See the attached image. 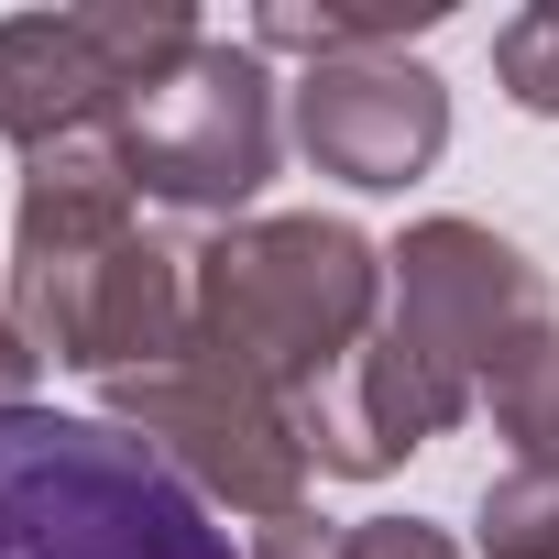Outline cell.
I'll return each instance as SVG.
<instances>
[{"label":"cell","instance_id":"5bb4252c","mask_svg":"<svg viewBox=\"0 0 559 559\" xmlns=\"http://www.w3.org/2000/svg\"><path fill=\"white\" fill-rule=\"evenodd\" d=\"M341 559H461V537L417 526V515H362V526H341Z\"/></svg>","mask_w":559,"mask_h":559},{"label":"cell","instance_id":"6da1fadb","mask_svg":"<svg viewBox=\"0 0 559 559\" xmlns=\"http://www.w3.org/2000/svg\"><path fill=\"white\" fill-rule=\"evenodd\" d=\"M384 330V252L352 219H230L187 274V341L241 384L308 406Z\"/></svg>","mask_w":559,"mask_h":559},{"label":"cell","instance_id":"277c9868","mask_svg":"<svg viewBox=\"0 0 559 559\" xmlns=\"http://www.w3.org/2000/svg\"><path fill=\"white\" fill-rule=\"evenodd\" d=\"M187 0H88V12H12L0 23V143L56 154L88 132H121L143 88H165L198 56Z\"/></svg>","mask_w":559,"mask_h":559},{"label":"cell","instance_id":"9a60e30c","mask_svg":"<svg viewBox=\"0 0 559 559\" xmlns=\"http://www.w3.org/2000/svg\"><path fill=\"white\" fill-rule=\"evenodd\" d=\"M252 559H341V526L330 515H263V537H252Z\"/></svg>","mask_w":559,"mask_h":559},{"label":"cell","instance_id":"8992f818","mask_svg":"<svg viewBox=\"0 0 559 559\" xmlns=\"http://www.w3.org/2000/svg\"><path fill=\"white\" fill-rule=\"evenodd\" d=\"M274 154H286V110H274V67L252 45H198L165 88L132 99L121 121V165L143 198L165 209H198L230 230V209L263 198Z\"/></svg>","mask_w":559,"mask_h":559},{"label":"cell","instance_id":"8fae6325","mask_svg":"<svg viewBox=\"0 0 559 559\" xmlns=\"http://www.w3.org/2000/svg\"><path fill=\"white\" fill-rule=\"evenodd\" d=\"M472 537H483L493 559H559V472H504V483H483Z\"/></svg>","mask_w":559,"mask_h":559},{"label":"cell","instance_id":"5b68a950","mask_svg":"<svg viewBox=\"0 0 559 559\" xmlns=\"http://www.w3.org/2000/svg\"><path fill=\"white\" fill-rule=\"evenodd\" d=\"M110 406V428H132L198 504H241V515H297L308 504V428H297V406L286 395H263V384H241L230 362H209L198 341L176 352V362H154V373H121V384H99Z\"/></svg>","mask_w":559,"mask_h":559},{"label":"cell","instance_id":"52a82bcc","mask_svg":"<svg viewBox=\"0 0 559 559\" xmlns=\"http://www.w3.org/2000/svg\"><path fill=\"white\" fill-rule=\"evenodd\" d=\"M12 330L99 384L121 373H154L187 352V263L165 241H110L99 263H67V274H12Z\"/></svg>","mask_w":559,"mask_h":559},{"label":"cell","instance_id":"9c48e42d","mask_svg":"<svg viewBox=\"0 0 559 559\" xmlns=\"http://www.w3.org/2000/svg\"><path fill=\"white\" fill-rule=\"evenodd\" d=\"M132 165H121V132H88V143H56L23 165V209H12V274H67V263H99L110 241H132Z\"/></svg>","mask_w":559,"mask_h":559},{"label":"cell","instance_id":"ba28073f","mask_svg":"<svg viewBox=\"0 0 559 559\" xmlns=\"http://www.w3.org/2000/svg\"><path fill=\"white\" fill-rule=\"evenodd\" d=\"M297 143L341 187H406L450 154V88L417 56H341L297 78Z\"/></svg>","mask_w":559,"mask_h":559},{"label":"cell","instance_id":"7a4b0ae2","mask_svg":"<svg viewBox=\"0 0 559 559\" xmlns=\"http://www.w3.org/2000/svg\"><path fill=\"white\" fill-rule=\"evenodd\" d=\"M0 559H241L230 526L110 417H0Z\"/></svg>","mask_w":559,"mask_h":559},{"label":"cell","instance_id":"3957f363","mask_svg":"<svg viewBox=\"0 0 559 559\" xmlns=\"http://www.w3.org/2000/svg\"><path fill=\"white\" fill-rule=\"evenodd\" d=\"M384 330L439 373V384H461L472 406H493L548 341H559V319H548V274L504 241V230H483V219H417L395 252H384Z\"/></svg>","mask_w":559,"mask_h":559},{"label":"cell","instance_id":"7c38bea8","mask_svg":"<svg viewBox=\"0 0 559 559\" xmlns=\"http://www.w3.org/2000/svg\"><path fill=\"white\" fill-rule=\"evenodd\" d=\"M493 78H504L515 110L559 121V0H537V12H515V23L493 34Z\"/></svg>","mask_w":559,"mask_h":559},{"label":"cell","instance_id":"30bf717a","mask_svg":"<svg viewBox=\"0 0 559 559\" xmlns=\"http://www.w3.org/2000/svg\"><path fill=\"white\" fill-rule=\"evenodd\" d=\"M439 23V0H417V12H308V0H263L252 12V56H308V67H341V56H395V34Z\"/></svg>","mask_w":559,"mask_h":559},{"label":"cell","instance_id":"2e32d148","mask_svg":"<svg viewBox=\"0 0 559 559\" xmlns=\"http://www.w3.org/2000/svg\"><path fill=\"white\" fill-rule=\"evenodd\" d=\"M34 362H45V352L12 330V308H0V417H12V406H34Z\"/></svg>","mask_w":559,"mask_h":559},{"label":"cell","instance_id":"4fadbf2b","mask_svg":"<svg viewBox=\"0 0 559 559\" xmlns=\"http://www.w3.org/2000/svg\"><path fill=\"white\" fill-rule=\"evenodd\" d=\"M493 428L515 439V472H559V341L493 395Z\"/></svg>","mask_w":559,"mask_h":559}]
</instances>
